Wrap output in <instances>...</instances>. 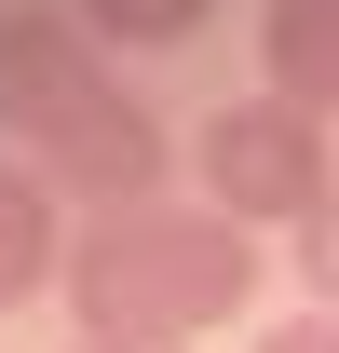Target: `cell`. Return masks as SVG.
I'll return each instance as SVG.
<instances>
[{
    "label": "cell",
    "instance_id": "obj_1",
    "mask_svg": "<svg viewBox=\"0 0 339 353\" xmlns=\"http://www.w3.org/2000/svg\"><path fill=\"white\" fill-rule=\"evenodd\" d=\"M0 136H14V163L41 176L54 204L82 190V218H136L176 176V136L95 68V41L68 14H41V0H0Z\"/></svg>",
    "mask_w": 339,
    "mask_h": 353
},
{
    "label": "cell",
    "instance_id": "obj_2",
    "mask_svg": "<svg viewBox=\"0 0 339 353\" xmlns=\"http://www.w3.org/2000/svg\"><path fill=\"white\" fill-rule=\"evenodd\" d=\"M68 326L95 353H176L231 326L258 299V231H231L217 204H136V218H82L68 231Z\"/></svg>",
    "mask_w": 339,
    "mask_h": 353
},
{
    "label": "cell",
    "instance_id": "obj_3",
    "mask_svg": "<svg viewBox=\"0 0 339 353\" xmlns=\"http://www.w3.org/2000/svg\"><path fill=\"white\" fill-rule=\"evenodd\" d=\"M190 176H204V204L231 231H298L312 204H326V109H298V95H231V109H204V136H190Z\"/></svg>",
    "mask_w": 339,
    "mask_h": 353
},
{
    "label": "cell",
    "instance_id": "obj_4",
    "mask_svg": "<svg viewBox=\"0 0 339 353\" xmlns=\"http://www.w3.org/2000/svg\"><path fill=\"white\" fill-rule=\"evenodd\" d=\"M258 95H298L339 123V0H271L258 14Z\"/></svg>",
    "mask_w": 339,
    "mask_h": 353
},
{
    "label": "cell",
    "instance_id": "obj_5",
    "mask_svg": "<svg viewBox=\"0 0 339 353\" xmlns=\"http://www.w3.org/2000/svg\"><path fill=\"white\" fill-rule=\"evenodd\" d=\"M54 272H68V218H54V190H41L28 163H0V312L41 299Z\"/></svg>",
    "mask_w": 339,
    "mask_h": 353
},
{
    "label": "cell",
    "instance_id": "obj_6",
    "mask_svg": "<svg viewBox=\"0 0 339 353\" xmlns=\"http://www.w3.org/2000/svg\"><path fill=\"white\" fill-rule=\"evenodd\" d=\"M204 14H217V0H82V41H136V54H150V41H190Z\"/></svg>",
    "mask_w": 339,
    "mask_h": 353
},
{
    "label": "cell",
    "instance_id": "obj_7",
    "mask_svg": "<svg viewBox=\"0 0 339 353\" xmlns=\"http://www.w3.org/2000/svg\"><path fill=\"white\" fill-rule=\"evenodd\" d=\"M298 299H312V312H339V190L298 218Z\"/></svg>",
    "mask_w": 339,
    "mask_h": 353
},
{
    "label": "cell",
    "instance_id": "obj_8",
    "mask_svg": "<svg viewBox=\"0 0 339 353\" xmlns=\"http://www.w3.org/2000/svg\"><path fill=\"white\" fill-rule=\"evenodd\" d=\"M258 353H339V312H285V326H271Z\"/></svg>",
    "mask_w": 339,
    "mask_h": 353
},
{
    "label": "cell",
    "instance_id": "obj_9",
    "mask_svg": "<svg viewBox=\"0 0 339 353\" xmlns=\"http://www.w3.org/2000/svg\"><path fill=\"white\" fill-rule=\"evenodd\" d=\"M68 353H95V340H68Z\"/></svg>",
    "mask_w": 339,
    "mask_h": 353
}]
</instances>
